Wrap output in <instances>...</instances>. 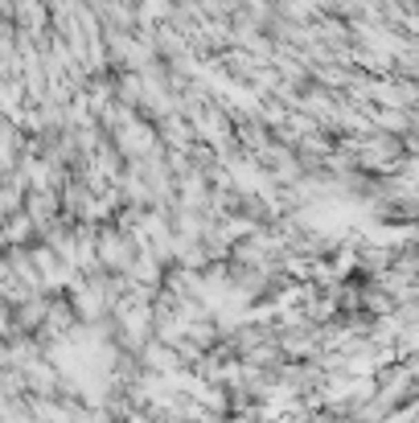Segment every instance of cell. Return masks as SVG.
<instances>
[{"label":"cell","instance_id":"1","mask_svg":"<svg viewBox=\"0 0 419 423\" xmlns=\"http://www.w3.org/2000/svg\"><path fill=\"white\" fill-rule=\"evenodd\" d=\"M148 128L144 124H136V128H128V136H119V148H128V153H144L148 148Z\"/></svg>","mask_w":419,"mask_h":423},{"label":"cell","instance_id":"2","mask_svg":"<svg viewBox=\"0 0 419 423\" xmlns=\"http://www.w3.org/2000/svg\"><path fill=\"white\" fill-rule=\"evenodd\" d=\"M374 95H387V99H391V90H387V86H374ZM399 99H403V103H411V99H416V90L403 83V86H399Z\"/></svg>","mask_w":419,"mask_h":423}]
</instances>
